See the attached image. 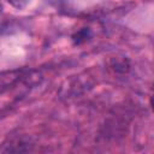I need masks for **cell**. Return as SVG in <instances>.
<instances>
[{
  "mask_svg": "<svg viewBox=\"0 0 154 154\" xmlns=\"http://www.w3.org/2000/svg\"><path fill=\"white\" fill-rule=\"evenodd\" d=\"M8 143L10 144H6L4 143L2 147L0 148V152L2 153H12V152H16V153H23V152H29L31 150V146L29 141H25L24 138H11L8 140Z\"/></svg>",
  "mask_w": 154,
  "mask_h": 154,
  "instance_id": "1",
  "label": "cell"
},
{
  "mask_svg": "<svg viewBox=\"0 0 154 154\" xmlns=\"http://www.w3.org/2000/svg\"><path fill=\"white\" fill-rule=\"evenodd\" d=\"M91 37H93V31L89 28H82L72 34L71 40L75 46H81V45L88 42Z\"/></svg>",
  "mask_w": 154,
  "mask_h": 154,
  "instance_id": "3",
  "label": "cell"
},
{
  "mask_svg": "<svg viewBox=\"0 0 154 154\" xmlns=\"http://www.w3.org/2000/svg\"><path fill=\"white\" fill-rule=\"evenodd\" d=\"M111 67L118 73H126L130 69V63L125 57H117L111 59Z\"/></svg>",
  "mask_w": 154,
  "mask_h": 154,
  "instance_id": "4",
  "label": "cell"
},
{
  "mask_svg": "<svg viewBox=\"0 0 154 154\" xmlns=\"http://www.w3.org/2000/svg\"><path fill=\"white\" fill-rule=\"evenodd\" d=\"M25 76V71L23 70H14V71H6L0 73V89L8 88L20 79H23Z\"/></svg>",
  "mask_w": 154,
  "mask_h": 154,
  "instance_id": "2",
  "label": "cell"
},
{
  "mask_svg": "<svg viewBox=\"0 0 154 154\" xmlns=\"http://www.w3.org/2000/svg\"><path fill=\"white\" fill-rule=\"evenodd\" d=\"M14 8H18V10H22V8H24L25 6H28L30 2H31V0H7Z\"/></svg>",
  "mask_w": 154,
  "mask_h": 154,
  "instance_id": "5",
  "label": "cell"
}]
</instances>
